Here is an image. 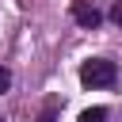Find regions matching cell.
<instances>
[{
  "mask_svg": "<svg viewBox=\"0 0 122 122\" xmlns=\"http://www.w3.org/2000/svg\"><path fill=\"white\" fill-rule=\"evenodd\" d=\"M118 80V65L107 61V57H92L80 65V84L84 88H111Z\"/></svg>",
  "mask_w": 122,
  "mask_h": 122,
  "instance_id": "1",
  "label": "cell"
},
{
  "mask_svg": "<svg viewBox=\"0 0 122 122\" xmlns=\"http://www.w3.org/2000/svg\"><path fill=\"white\" fill-rule=\"evenodd\" d=\"M72 19H76L80 27H88V30H95V27L103 23L99 8H95V4H88V0H72Z\"/></svg>",
  "mask_w": 122,
  "mask_h": 122,
  "instance_id": "2",
  "label": "cell"
},
{
  "mask_svg": "<svg viewBox=\"0 0 122 122\" xmlns=\"http://www.w3.org/2000/svg\"><path fill=\"white\" fill-rule=\"evenodd\" d=\"M107 118H111L107 107H88V111L80 114V122H107Z\"/></svg>",
  "mask_w": 122,
  "mask_h": 122,
  "instance_id": "3",
  "label": "cell"
},
{
  "mask_svg": "<svg viewBox=\"0 0 122 122\" xmlns=\"http://www.w3.org/2000/svg\"><path fill=\"white\" fill-rule=\"evenodd\" d=\"M8 88H11V69H4V65H0V95H4Z\"/></svg>",
  "mask_w": 122,
  "mask_h": 122,
  "instance_id": "4",
  "label": "cell"
},
{
  "mask_svg": "<svg viewBox=\"0 0 122 122\" xmlns=\"http://www.w3.org/2000/svg\"><path fill=\"white\" fill-rule=\"evenodd\" d=\"M38 122H57V107H53V103H50V107H46V111H42V118H38Z\"/></svg>",
  "mask_w": 122,
  "mask_h": 122,
  "instance_id": "5",
  "label": "cell"
},
{
  "mask_svg": "<svg viewBox=\"0 0 122 122\" xmlns=\"http://www.w3.org/2000/svg\"><path fill=\"white\" fill-rule=\"evenodd\" d=\"M111 19H114V23L122 27V4H114V11H111Z\"/></svg>",
  "mask_w": 122,
  "mask_h": 122,
  "instance_id": "6",
  "label": "cell"
}]
</instances>
